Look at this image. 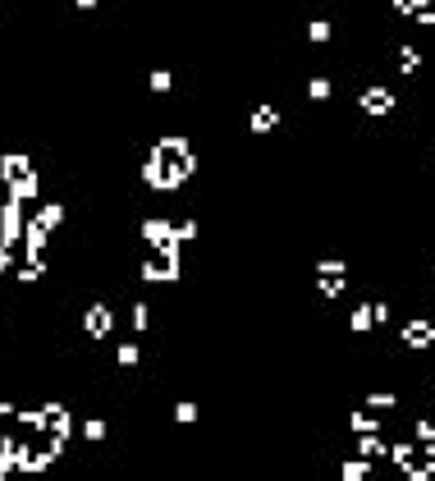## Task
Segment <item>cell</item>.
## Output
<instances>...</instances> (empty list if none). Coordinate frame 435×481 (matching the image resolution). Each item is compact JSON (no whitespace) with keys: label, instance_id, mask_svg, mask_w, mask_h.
I'll return each instance as SVG.
<instances>
[{"label":"cell","instance_id":"obj_6","mask_svg":"<svg viewBox=\"0 0 435 481\" xmlns=\"http://www.w3.org/2000/svg\"><path fill=\"white\" fill-rule=\"evenodd\" d=\"M348 325H353L357 335H366V330H371V325H376V307H371V303H362V307H357V312H353V321H348Z\"/></svg>","mask_w":435,"mask_h":481},{"label":"cell","instance_id":"obj_9","mask_svg":"<svg viewBox=\"0 0 435 481\" xmlns=\"http://www.w3.org/2000/svg\"><path fill=\"white\" fill-rule=\"evenodd\" d=\"M399 69L403 74H417L422 69V51H417V46H403V51H399Z\"/></svg>","mask_w":435,"mask_h":481},{"label":"cell","instance_id":"obj_7","mask_svg":"<svg viewBox=\"0 0 435 481\" xmlns=\"http://www.w3.org/2000/svg\"><path fill=\"white\" fill-rule=\"evenodd\" d=\"M366 477H371V458L357 454L353 463H344V481H366Z\"/></svg>","mask_w":435,"mask_h":481},{"label":"cell","instance_id":"obj_14","mask_svg":"<svg viewBox=\"0 0 435 481\" xmlns=\"http://www.w3.org/2000/svg\"><path fill=\"white\" fill-rule=\"evenodd\" d=\"M390 5H394V14H412V9H417L422 0H390Z\"/></svg>","mask_w":435,"mask_h":481},{"label":"cell","instance_id":"obj_1","mask_svg":"<svg viewBox=\"0 0 435 481\" xmlns=\"http://www.w3.org/2000/svg\"><path fill=\"white\" fill-rule=\"evenodd\" d=\"M399 340L408 344V349H431L435 344V321L431 316H412V321L399 330Z\"/></svg>","mask_w":435,"mask_h":481},{"label":"cell","instance_id":"obj_3","mask_svg":"<svg viewBox=\"0 0 435 481\" xmlns=\"http://www.w3.org/2000/svg\"><path fill=\"white\" fill-rule=\"evenodd\" d=\"M357 454L362 458H390V445H385L376 431H362V436H357Z\"/></svg>","mask_w":435,"mask_h":481},{"label":"cell","instance_id":"obj_16","mask_svg":"<svg viewBox=\"0 0 435 481\" xmlns=\"http://www.w3.org/2000/svg\"><path fill=\"white\" fill-rule=\"evenodd\" d=\"M96 5V0H79V9H92Z\"/></svg>","mask_w":435,"mask_h":481},{"label":"cell","instance_id":"obj_11","mask_svg":"<svg viewBox=\"0 0 435 481\" xmlns=\"http://www.w3.org/2000/svg\"><path fill=\"white\" fill-rule=\"evenodd\" d=\"M408 18H412V23H422V28H435V5H431V0H422Z\"/></svg>","mask_w":435,"mask_h":481},{"label":"cell","instance_id":"obj_10","mask_svg":"<svg viewBox=\"0 0 435 481\" xmlns=\"http://www.w3.org/2000/svg\"><path fill=\"white\" fill-rule=\"evenodd\" d=\"M348 427H353L357 436H362V431H381L385 422H376V412H371V417H366V412H353V417H348Z\"/></svg>","mask_w":435,"mask_h":481},{"label":"cell","instance_id":"obj_13","mask_svg":"<svg viewBox=\"0 0 435 481\" xmlns=\"http://www.w3.org/2000/svg\"><path fill=\"white\" fill-rule=\"evenodd\" d=\"M307 33H312V42L321 46V42H330V18H316L312 28H307Z\"/></svg>","mask_w":435,"mask_h":481},{"label":"cell","instance_id":"obj_12","mask_svg":"<svg viewBox=\"0 0 435 481\" xmlns=\"http://www.w3.org/2000/svg\"><path fill=\"white\" fill-rule=\"evenodd\" d=\"M307 96H312V101H330V96H335V83H330V79H312Z\"/></svg>","mask_w":435,"mask_h":481},{"label":"cell","instance_id":"obj_2","mask_svg":"<svg viewBox=\"0 0 435 481\" xmlns=\"http://www.w3.org/2000/svg\"><path fill=\"white\" fill-rule=\"evenodd\" d=\"M357 105H362L366 115H394V92L390 88H366L357 96Z\"/></svg>","mask_w":435,"mask_h":481},{"label":"cell","instance_id":"obj_4","mask_svg":"<svg viewBox=\"0 0 435 481\" xmlns=\"http://www.w3.org/2000/svg\"><path fill=\"white\" fill-rule=\"evenodd\" d=\"M366 408H371V412H394V408H399V394H394V390H371V394H366Z\"/></svg>","mask_w":435,"mask_h":481},{"label":"cell","instance_id":"obj_8","mask_svg":"<svg viewBox=\"0 0 435 481\" xmlns=\"http://www.w3.org/2000/svg\"><path fill=\"white\" fill-rule=\"evenodd\" d=\"M87 330L105 335V330H110V312H105V307H92V312H87Z\"/></svg>","mask_w":435,"mask_h":481},{"label":"cell","instance_id":"obj_5","mask_svg":"<svg viewBox=\"0 0 435 481\" xmlns=\"http://www.w3.org/2000/svg\"><path fill=\"white\" fill-rule=\"evenodd\" d=\"M279 124V110L275 105H261V110H253V133H270Z\"/></svg>","mask_w":435,"mask_h":481},{"label":"cell","instance_id":"obj_15","mask_svg":"<svg viewBox=\"0 0 435 481\" xmlns=\"http://www.w3.org/2000/svg\"><path fill=\"white\" fill-rule=\"evenodd\" d=\"M174 417H179V422H192V417H197V408H192V403H179V408H174Z\"/></svg>","mask_w":435,"mask_h":481}]
</instances>
